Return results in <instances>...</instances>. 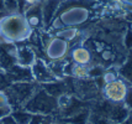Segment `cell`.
<instances>
[{
  "instance_id": "23",
  "label": "cell",
  "mask_w": 132,
  "mask_h": 124,
  "mask_svg": "<svg viewBox=\"0 0 132 124\" xmlns=\"http://www.w3.org/2000/svg\"><path fill=\"white\" fill-rule=\"evenodd\" d=\"M117 75H119V73H117V71H115V70H106V71H104L101 77H103L104 83H110L119 78Z\"/></svg>"
},
{
  "instance_id": "26",
  "label": "cell",
  "mask_w": 132,
  "mask_h": 124,
  "mask_svg": "<svg viewBox=\"0 0 132 124\" xmlns=\"http://www.w3.org/2000/svg\"><path fill=\"white\" fill-rule=\"evenodd\" d=\"M123 104L128 108L130 112H132V87H128L127 89V94L123 99Z\"/></svg>"
},
{
  "instance_id": "33",
  "label": "cell",
  "mask_w": 132,
  "mask_h": 124,
  "mask_svg": "<svg viewBox=\"0 0 132 124\" xmlns=\"http://www.w3.org/2000/svg\"><path fill=\"white\" fill-rule=\"evenodd\" d=\"M51 124H58V123H54V122H52V123Z\"/></svg>"
},
{
  "instance_id": "16",
  "label": "cell",
  "mask_w": 132,
  "mask_h": 124,
  "mask_svg": "<svg viewBox=\"0 0 132 124\" xmlns=\"http://www.w3.org/2000/svg\"><path fill=\"white\" fill-rule=\"evenodd\" d=\"M117 73H119L125 81L132 83V50H128L127 60L117 68Z\"/></svg>"
},
{
  "instance_id": "1",
  "label": "cell",
  "mask_w": 132,
  "mask_h": 124,
  "mask_svg": "<svg viewBox=\"0 0 132 124\" xmlns=\"http://www.w3.org/2000/svg\"><path fill=\"white\" fill-rule=\"evenodd\" d=\"M31 32L32 30L27 24L23 14H6L0 19V34L5 39L6 43L26 41Z\"/></svg>"
},
{
  "instance_id": "25",
  "label": "cell",
  "mask_w": 132,
  "mask_h": 124,
  "mask_svg": "<svg viewBox=\"0 0 132 124\" xmlns=\"http://www.w3.org/2000/svg\"><path fill=\"white\" fill-rule=\"evenodd\" d=\"M123 46L128 50H132V32L130 30H127L125 36H123Z\"/></svg>"
},
{
  "instance_id": "28",
  "label": "cell",
  "mask_w": 132,
  "mask_h": 124,
  "mask_svg": "<svg viewBox=\"0 0 132 124\" xmlns=\"http://www.w3.org/2000/svg\"><path fill=\"white\" fill-rule=\"evenodd\" d=\"M6 106H10L7 96H6V93L4 91H0V107H6Z\"/></svg>"
},
{
  "instance_id": "36",
  "label": "cell",
  "mask_w": 132,
  "mask_h": 124,
  "mask_svg": "<svg viewBox=\"0 0 132 124\" xmlns=\"http://www.w3.org/2000/svg\"><path fill=\"white\" fill-rule=\"evenodd\" d=\"M89 124H90V123H89Z\"/></svg>"
},
{
  "instance_id": "34",
  "label": "cell",
  "mask_w": 132,
  "mask_h": 124,
  "mask_svg": "<svg viewBox=\"0 0 132 124\" xmlns=\"http://www.w3.org/2000/svg\"><path fill=\"white\" fill-rule=\"evenodd\" d=\"M94 1H96V3H98V0H94Z\"/></svg>"
},
{
  "instance_id": "14",
  "label": "cell",
  "mask_w": 132,
  "mask_h": 124,
  "mask_svg": "<svg viewBox=\"0 0 132 124\" xmlns=\"http://www.w3.org/2000/svg\"><path fill=\"white\" fill-rule=\"evenodd\" d=\"M130 111L123 103H112L109 113V119L112 124H119L128 117Z\"/></svg>"
},
{
  "instance_id": "35",
  "label": "cell",
  "mask_w": 132,
  "mask_h": 124,
  "mask_svg": "<svg viewBox=\"0 0 132 124\" xmlns=\"http://www.w3.org/2000/svg\"><path fill=\"white\" fill-rule=\"evenodd\" d=\"M64 124H68V123H64Z\"/></svg>"
},
{
  "instance_id": "12",
  "label": "cell",
  "mask_w": 132,
  "mask_h": 124,
  "mask_svg": "<svg viewBox=\"0 0 132 124\" xmlns=\"http://www.w3.org/2000/svg\"><path fill=\"white\" fill-rule=\"evenodd\" d=\"M61 0H42L41 1V9H42V16H43V24L45 27H50L51 23L54 19L57 12L58 5Z\"/></svg>"
},
{
  "instance_id": "2",
  "label": "cell",
  "mask_w": 132,
  "mask_h": 124,
  "mask_svg": "<svg viewBox=\"0 0 132 124\" xmlns=\"http://www.w3.org/2000/svg\"><path fill=\"white\" fill-rule=\"evenodd\" d=\"M25 111L32 113V114H52L58 109V103L57 98L52 97L51 94H48L42 87L35 91V93L31 96L30 98L22 107Z\"/></svg>"
},
{
  "instance_id": "15",
  "label": "cell",
  "mask_w": 132,
  "mask_h": 124,
  "mask_svg": "<svg viewBox=\"0 0 132 124\" xmlns=\"http://www.w3.org/2000/svg\"><path fill=\"white\" fill-rule=\"evenodd\" d=\"M42 88L46 91L48 94H51L54 98L61 97L64 93H68V86L64 83V81H52V82H47V83H42L40 84Z\"/></svg>"
},
{
  "instance_id": "9",
  "label": "cell",
  "mask_w": 132,
  "mask_h": 124,
  "mask_svg": "<svg viewBox=\"0 0 132 124\" xmlns=\"http://www.w3.org/2000/svg\"><path fill=\"white\" fill-rule=\"evenodd\" d=\"M5 73L7 78L10 79V82H30L34 81L32 78V73H31V68L30 67H23L20 65H12L5 70Z\"/></svg>"
},
{
  "instance_id": "19",
  "label": "cell",
  "mask_w": 132,
  "mask_h": 124,
  "mask_svg": "<svg viewBox=\"0 0 132 124\" xmlns=\"http://www.w3.org/2000/svg\"><path fill=\"white\" fill-rule=\"evenodd\" d=\"M79 35H80V32L77 27H64V29L58 30L54 36H58V37H61V39H63V40L70 43L72 41H74L75 39H78Z\"/></svg>"
},
{
  "instance_id": "30",
  "label": "cell",
  "mask_w": 132,
  "mask_h": 124,
  "mask_svg": "<svg viewBox=\"0 0 132 124\" xmlns=\"http://www.w3.org/2000/svg\"><path fill=\"white\" fill-rule=\"evenodd\" d=\"M0 124H16V122L14 120L11 114H9V115H5L0 119Z\"/></svg>"
},
{
  "instance_id": "21",
  "label": "cell",
  "mask_w": 132,
  "mask_h": 124,
  "mask_svg": "<svg viewBox=\"0 0 132 124\" xmlns=\"http://www.w3.org/2000/svg\"><path fill=\"white\" fill-rule=\"evenodd\" d=\"M89 123L90 124H112L110 122L109 118L96 114V113H92L90 112V117H89Z\"/></svg>"
},
{
  "instance_id": "18",
  "label": "cell",
  "mask_w": 132,
  "mask_h": 124,
  "mask_svg": "<svg viewBox=\"0 0 132 124\" xmlns=\"http://www.w3.org/2000/svg\"><path fill=\"white\" fill-rule=\"evenodd\" d=\"M69 71H67L65 73L70 75L72 77H74L77 79H88L90 78L89 77V68L86 66L83 65H78V63H70L69 65Z\"/></svg>"
},
{
  "instance_id": "29",
  "label": "cell",
  "mask_w": 132,
  "mask_h": 124,
  "mask_svg": "<svg viewBox=\"0 0 132 124\" xmlns=\"http://www.w3.org/2000/svg\"><path fill=\"white\" fill-rule=\"evenodd\" d=\"M12 112V108L10 106H6V107H0V119L3 118V117H5V115H9V114H11Z\"/></svg>"
},
{
  "instance_id": "10",
  "label": "cell",
  "mask_w": 132,
  "mask_h": 124,
  "mask_svg": "<svg viewBox=\"0 0 132 124\" xmlns=\"http://www.w3.org/2000/svg\"><path fill=\"white\" fill-rule=\"evenodd\" d=\"M36 59H37L36 52L31 46L21 45L16 47V56H15L16 65L23 66V67H31Z\"/></svg>"
},
{
  "instance_id": "8",
  "label": "cell",
  "mask_w": 132,
  "mask_h": 124,
  "mask_svg": "<svg viewBox=\"0 0 132 124\" xmlns=\"http://www.w3.org/2000/svg\"><path fill=\"white\" fill-rule=\"evenodd\" d=\"M23 16L26 19L29 26L31 30H37L40 31L41 29L45 27L43 24V16H42V9H41V3L36 4L34 6H30L29 9H26L23 12Z\"/></svg>"
},
{
  "instance_id": "27",
  "label": "cell",
  "mask_w": 132,
  "mask_h": 124,
  "mask_svg": "<svg viewBox=\"0 0 132 124\" xmlns=\"http://www.w3.org/2000/svg\"><path fill=\"white\" fill-rule=\"evenodd\" d=\"M43 114H32L31 117V120H30L29 124H42V120H43Z\"/></svg>"
},
{
  "instance_id": "20",
  "label": "cell",
  "mask_w": 132,
  "mask_h": 124,
  "mask_svg": "<svg viewBox=\"0 0 132 124\" xmlns=\"http://www.w3.org/2000/svg\"><path fill=\"white\" fill-rule=\"evenodd\" d=\"M11 115L16 124H29L32 117V113L25 111L23 108H19V109H14L11 112Z\"/></svg>"
},
{
  "instance_id": "13",
  "label": "cell",
  "mask_w": 132,
  "mask_h": 124,
  "mask_svg": "<svg viewBox=\"0 0 132 124\" xmlns=\"http://www.w3.org/2000/svg\"><path fill=\"white\" fill-rule=\"evenodd\" d=\"M70 59L72 62L78 63V65H83V66H88L92 63V51L85 46H81V45H77L72 48L70 51Z\"/></svg>"
},
{
  "instance_id": "5",
  "label": "cell",
  "mask_w": 132,
  "mask_h": 124,
  "mask_svg": "<svg viewBox=\"0 0 132 124\" xmlns=\"http://www.w3.org/2000/svg\"><path fill=\"white\" fill-rule=\"evenodd\" d=\"M69 47V42L58 36H52V39L45 47V53L50 61H59L67 57Z\"/></svg>"
},
{
  "instance_id": "7",
  "label": "cell",
  "mask_w": 132,
  "mask_h": 124,
  "mask_svg": "<svg viewBox=\"0 0 132 124\" xmlns=\"http://www.w3.org/2000/svg\"><path fill=\"white\" fill-rule=\"evenodd\" d=\"M30 68H31V73H32L34 81L37 82L38 84L52 82V81L58 79L57 77L51 72L50 67H48V63L45 60L41 59V57H37L35 60V62L32 63V66Z\"/></svg>"
},
{
  "instance_id": "17",
  "label": "cell",
  "mask_w": 132,
  "mask_h": 124,
  "mask_svg": "<svg viewBox=\"0 0 132 124\" xmlns=\"http://www.w3.org/2000/svg\"><path fill=\"white\" fill-rule=\"evenodd\" d=\"M89 117H90V111L89 109H81L80 112L75 113L70 117L63 118V123L68 124H89Z\"/></svg>"
},
{
  "instance_id": "11",
  "label": "cell",
  "mask_w": 132,
  "mask_h": 124,
  "mask_svg": "<svg viewBox=\"0 0 132 124\" xmlns=\"http://www.w3.org/2000/svg\"><path fill=\"white\" fill-rule=\"evenodd\" d=\"M95 4H96V1H94V0H61L54 18H58L62 12L67 11L69 9H74V8L92 9L95 6Z\"/></svg>"
},
{
  "instance_id": "4",
  "label": "cell",
  "mask_w": 132,
  "mask_h": 124,
  "mask_svg": "<svg viewBox=\"0 0 132 124\" xmlns=\"http://www.w3.org/2000/svg\"><path fill=\"white\" fill-rule=\"evenodd\" d=\"M90 9L85 8H74L62 12L58 18H54L50 27L61 30L64 27H77L86 23L90 19Z\"/></svg>"
},
{
  "instance_id": "24",
  "label": "cell",
  "mask_w": 132,
  "mask_h": 124,
  "mask_svg": "<svg viewBox=\"0 0 132 124\" xmlns=\"http://www.w3.org/2000/svg\"><path fill=\"white\" fill-rule=\"evenodd\" d=\"M114 53L111 50H106V48H104L103 51L100 52V59L103 60L104 62H106V63H109L111 61H114Z\"/></svg>"
},
{
  "instance_id": "3",
  "label": "cell",
  "mask_w": 132,
  "mask_h": 124,
  "mask_svg": "<svg viewBox=\"0 0 132 124\" xmlns=\"http://www.w3.org/2000/svg\"><path fill=\"white\" fill-rule=\"evenodd\" d=\"M38 87L40 84L37 82L30 81V82H14L7 88L4 89L12 111L22 108L23 104L31 98V96Z\"/></svg>"
},
{
  "instance_id": "22",
  "label": "cell",
  "mask_w": 132,
  "mask_h": 124,
  "mask_svg": "<svg viewBox=\"0 0 132 124\" xmlns=\"http://www.w3.org/2000/svg\"><path fill=\"white\" fill-rule=\"evenodd\" d=\"M6 14H15L19 9V0H4Z\"/></svg>"
},
{
  "instance_id": "6",
  "label": "cell",
  "mask_w": 132,
  "mask_h": 124,
  "mask_svg": "<svg viewBox=\"0 0 132 124\" xmlns=\"http://www.w3.org/2000/svg\"><path fill=\"white\" fill-rule=\"evenodd\" d=\"M128 86L125 81L117 78L110 83H105L104 86V97L105 99L112 103H123V99L127 94Z\"/></svg>"
},
{
  "instance_id": "32",
  "label": "cell",
  "mask_w": 132,
  "mask_h": 124,
  "mask_svg": "<svg viewBox=\"0 0 132 124\" xmlns=\"http://www.w3.org/2000/svg\"><path fill=\"white\" fill-rule=\"evenodd\" d=\"M128 30H130V31H131V32H132V23H131V24H130V29H128Z\"/></svg>"
},
{
  "instance_id": "31",
  "label": "cell",
  "mask_w": 132,
  "mask_h": 124,
  "mask_svg": "<svg viewBox=\"0 0 132 124\" xmlns=\"http://www.w3.org/2000/svg\"><path fill=\"white\" fill-rule=\"evenodd\" d=\"M6 15V11H5V4H4V0H0V19L3 16Z\"/></svg>"
}]
</instances>
